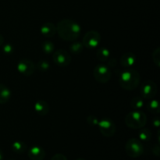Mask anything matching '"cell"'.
<instances>
[{"mask_svg":"<svg viewBox=\"0 0 160 160\" xmlns=\"http://www.w3.org/2000/svg\"><path fill=\"white\" fill-rule=\"evenodd\" d=\"M144 105V98L142 97H134L131 101V107L134 110H139L143 107Z\"/></svg>","mask_w":160,"mask_h":160,"instance_id":"ffe728a7","label":"cell"},{"mask_svg":"<svg viewBox=\"0 0 160 160\" xmlns=\"http://www.w3.org/2000/svg\"><path fill=\"white\" fill-rule=\"evenodd\" d=\"M4 45V38L0 34V47Z\"/></svg>","mask_w":160,"mask_h":160,"instance_id":"4dcf8cb0","label":"cell"},{"mask_svg":"<svg viewBox=\"0 0 160 160\" xmlns=\"http://www.w3.org/2000/svg\"><path fill=\"white\" fill-rule=\"evenodd\" d=\"M106 62H108V65H106L108 67H113L117 64V60L113 58H109Z\"/></svg>","mask_w":160,"mask_h":160,"instance_id":"83f0119b","label":"cell"},{"mask_svg":"<svg viewBox=\"0 0 160 160\" xmlns=\"http://www.w3.org/2000/svg\"><path fill=\"white\" fill-rule=\"evenodd\" d=\"M42 48L45 54H52L55 49V45L50 41H45L42 44Z\"/></svg>","mask_w":160,"mask_h":160,"instance_id":"44dd1931","label":"cell"},{"mask_svg":"<svg viewBox=\"0 0 160 160\" xmlns=\"http://www.w3.org/2000/svg\"><path fill=\"white\" fill-rule=\"evenodd\" d=\"M153 154H154L155 156H157V157H159V145H156V146L153 148Z\"/></svg>","mask_w":160,"mask_h":160,"instance_id":"f1b7e54d","label":"cell"},{"mask_svg":"<svg viewBox=\"0 0 160 160\" xmlns=\"http://www.w3.org/2000/svg\"><path fill=\"white\" fill-rule=\"evenodd\" d=\"M76 160H85V159H82V158H78V159H77Z\"/></svg>","mask_w":160,"mask_h":160,"instance_id":"d6a6232c","label":"cell"},{"mask_svg":"<svg viewBox=\"0 0 160 160\" xmlns=\"http://www.w3.org/2000/svg\"><path fill=\"white\" fill-rule=\"evenodd\" d=\"M152 60L156 67H160V48L159 47H157V48L153 51Z\"/></svg>","mask_w":160,"mask_h":160,"instance_id":"cb8c5ba5","label":"cell"},{"mask_svg":"<svg viewBox=\"0 0 160 160\" xmlns=\"http://www.w3.org/2000/svg\"><path fill=\"white\" fill-rule=\"evenodd\" d=\"M52 59L58 67H66L71 62V56L67 50L60 48L53 52Z\"/></svg>","mask_w":160,"mask_h":160,"instance_id":"9c48e42d","label":"cell"},{"mask_svg":"<svg viewBox=\"0 0 160 160\" xmlns=\"http://www.w3.org/2000/svg\"><path fill=\"white\" fill-rule=\"evenodd\" d=\"M28 156L31 160H43L45 157V152L42 147L34 145L29 148Z\"/></svg>","mask_w":160,"mask_h":160,"instance_id":"7c38bea8","label":"cell"},{"mask_svg":"<svg viewBox=\"0 0 160 160\" xmlns=\"http://www.w3.org/2000/svg\"><path fill=\"white\" fill-rule=\"evenodd\" d=\"M125 151L131 158H138L144 153V146L139 139L131 138L127 142Z\"/></svg>","mask_w":160,"mask_h":160,"instance_id":"277c9868","label":"cell"},{"mask_svg":"<svg viewBox=\"0 0 160 160\" xmlns=\"http://www.w3.org/2000/svg\"><path fill=\"white\" fill-rule=\"evenodd\" d=\"M50 64L48 61L42 59V60L38 61L37 63L35 64V69L39 70L40 72H46L47 70H49Z\"/></svg>","mask_w":160,"mask_h":160,"instance_id":"7402d4cb","label":"cell"},{"mask_svg":"<svg viewBox=\"0 0 160 160\" xmlns=\"http://www.w3.org/2000/svg\"><path fill=\"white\" fill-rule=\"evenodd\" d=\"M17 71L23 76H31L35 71V64L30 59H23L18 62L17 66Z\"/></svg>","mask_w":160,"mask_h":160,"instance_id":"30bf717a","label":"cell"},{"mask_svg":"<svg viewBox=\"0 0 160 160\" xmlns=\"http://www.w3.org/2000/svg\"><path fill=\"white\" fill-rule=\"evenodd\" d=\"M93 76L98 82L105 84L111 79L112 73L109 67H108L107 66L104 64H99L94 68Z\"/></svg>","mask_w":160,"mask_h":160,"instance_id":"5b68a950","label":"cell"},{"mask_svg":"<svg viewBox=\"0 0 160 160\" xmlns=\"http://www.w3.org/2000/svg\"><path fill=\"white\" fill-rule=\"evenodd\" d=\"M120 65L125 69H130L135 64L136 62V56L134 53L128 52L122 55L120 58Z\"/></svg>","mask_w":160,"mask_h":160,"instance_id":"8fae6325","label":"cell"},{"mask_svg":"<svg viewBox=\"0 0 160 160\" xmlns=\"http://www.w3.org/2000/svg\"><path fill=\"white\" fill-rule=\"evenodd\" d=\"M2 52L7 56H9L13 52V48H12V45L10 44H6V45H3V48H2Z\"/></svg>","mask_w":160,"mask_h":160,"instance_id":"d4e9b609","label":"cell"},{"mask_svg":"<svg viewBox=\"0 0 160 160\" xmlns=\"http://www.w3.org/2000/svg\"><path fill=\"white\" fill-rule=\"evenodd\" d=\"M97 58L101 62H106L110 58V51L106 47L99 48L97 51Z\"/></svg>","mask_w":160,"mask_h":160,"instance_id":"2e32d148","label":"cell"},{"mask_svg":"<svg viewBox=\"0 0 160 160\" xmlns=\"http://www.w3.org/2000/svg\"><path fill=\"white\" fill-rule=\"evenodd\" d=\"M152 138V132L149 129L147 128H141L138 132V138L141 142H149Z\"/></svg>","mask_w":160,"mask_h":160,"instance_id":"d6986e66","label":"cell"},{"mask_svg":"<svg viewBox=\"0 0 160 160\" xmlns=\"http://www.w3.org/2000/svg\"><path fill=\"white\" fill-rule=\"evenodd\" d=\"M3 158H4V156H3L2 151L1 148H0V160H3Z\"/></svg>","mask_w":160,"mask_h":160,"instance_id":"1f68e13d","label":"cell"},{"mask_svg":"<svg viewBox=\"0 0 160 160\" xmlns=\"http://www.w3.org/2000/svg\"><path fill=\"white\" fill-rule=\"evenodd\" d=\"M98 121H99V120H98V119L96 118V117H95V116H88L87 118L88 123H89V124L92 125V126H97L98 123Z\"/></svg>","mask_w":160,"mask_h":160,"instance_id":"484cf974","label":"cell"},{"mask_svg":"<svg viewBox=\"0 0 160 160\" xmlns=\"http://www.w3.org/2000/svg\"><path fill=\"white\" fill-rule=\"evenodd\" d=\"M12 149L15 153L21 154V153H23L27 150V145L24 142L17 141V142H14L12 144Z\"/></svg>","mask_w":160,"mask_h":160,"instance_id":"ac0fdd59","label":"cell"},{"mask_svg":"<svg viewBox=\"0 0 160 160\" xmlns=\"http://www.w3.org/2000/svg\"><path fill=\"white\" fill-rule=\"evenodd\" d=\"M153 126H155L156 128H159V125H160V121H159V119L158 117H156V118L153 120Z\"/></svg>","mask_w":160,"mask_h":160,"instance_id":"f546056e","label":"cell"},{"mask_svg":"<svg viewBox=\"0 0 160 160\" xmlns=\"http://www.w3.org/2000/svg\"><path fill=\"white\" fill-rule=\"evenodd\" d=\"M8 160H13V159H8Z\"/></svg>","mask_w":160,"mask_h":160,"instance_id":"836d02e7","label":"cell"},{"mask_svg":"<svg viewBox=\"0 0 160 160\" xmlns=\"http://www.w3.org/2000/svg\"><path fill=\"white\" fill-rule=\"evenodd\" d=\"M149 100L150 101L148 102V105H147V109H148V110L151 113L159 114L160 112L159 102L156 99H154V98H152V99Z\"/></svg>","mask_w":160,"mask_h":160,"instance_id":"e0dca14e","label":"cell"},{"mask_svg":"<svg viewBox=\"0 0 160 160\" xmlns=\"http://www.w3.org/2000/svg\"><path fill=\"white\" fill-rule=\"evenodd\" d=\"M83 49H84V45L82 42H74L70 45V52L73 54H80L83 51Z\"/></svg>","mask_w":160,"mask_h":160,"instance_id":"603a6c76","label":"cell"},{"mask_svg":"<svg viewBox=\"0 0 160 160\" xmlns=\"http://www.w3.org/2000/svg\"><path fill=\"white\" fill-rule=\"evenodd\" d=\"M101 42V34L96 31H88L82 39V44L84 47L88 49L96 48Z\"/></svg>","mask_w":160,"mask_h":160,"instance_id":"8992f818","label":"cell"},{"mask_svg":"<svg viewBox=\"0 0 160 160\" xmlns=\"http://www.w3.org/2000/svg\"><path fill=\"white\" fill-rule=\"evenodd\" d=\"M81 26L70 19H63L56 25V33L59 37L67 42H73L81 34Z\"/></svg>","mask_w":160,"mask_h":160,"instance_id":"6da1fadb","label":"cell"},{"mask_svg":"<svg viewBox=\"0 0 160 160\" xmlns=\"http://www.w3.org/2000/svg\"><path fill=\"white\" fill-rule=\"evenodd\" d=\"M41 33L44 37H53L56 34V26L50 22L45 23L41 27Z\"/></svg>","mask_w":160,"mask_h":160,"instance_id":"5bb4252c","label":"cell"},{"mask_svg":"<svg viewBox=\"0 0 160 160\" xmlns=\"http://www.w3.org/2000/svg\"><path fill=\"white\" fill-rule=\"evenodd\" d=\"M157 91L158 88L156 82L152 80H147L144 81L140 88L142 98L145 99H152L154 98L157 94Z\"/></svg>","mask_w":160,"mask_h":160,"instance_id":"ba28073f","label":"cell"},{"mask_svg":"<svg viewBox=\"0 0 160 160\" xmlns=\"http://www.w3.org/2000/svg\"><path fill=\"white\" fill-rule=\"evenodd\" d=\"M125 124L129 128L138 130L144 128L147 123V117L145 112L140 110L130 112L124 119Z\"/></svg>","mask_w":160,"mask_h":160,"instance_id":"3957f363","label":"cell"},{"mask_svg":"<svg viewBox=\"0 0 160 160\" xmlns=\"http://www.w3.org/2000/svg\"><path fill=\"white\" fill-rule=\"evenodd\" d=\"M141 81V75L138 70L127 69L120 73L119 84L122 88L127 91H132L138 88Z\"/></svg>","mask_w":160,"mask_h":160,"instance_id":"7a4b0ae2","label":"cell"},{"mask_svg":"<svg viewBox=\"0 0 160 160\" xmlns=\"http://www.w3.org/2000/svg\"><path fill=\"white\" fill-rule=\"evenodd\" d=\"M97 126H98L101 134L106 138L112 137L115 134L116 130H117L114 122L111 119L107 118V117H105L99 120Z\"/></svg>","mask_w":160,"mask_h":160,"instance_id":"52a82bcc","label":"cell"},{"mask_svg":"<svg viewBox=\"0 0 160 160\" xmlns=\"http://www.w3.org/2000/svg\"><path fill=\"white\" fill-rule=\"evenodd\" d=\"M51 160H67V159L64 155L60 154V153H58V154L54 155V156L52 157Z\"/></svg>","mask_w":160,"mask_h":160,"instance_id":"4316f807","label":"cell"},{"mask_svg":"<svg viewBox=\"0 0 160 160\" xmlns=\"http://www.w3.org/2000/svg\"><path fill=\"white\" fill-rule=\"evenodd\" d=\"M11 91L7 86L0 84V105L5 104L11 98Z\"/></svg>","mask_w":160,"mask_h":160,"instance_id":"9a60e30c","label":"cell"},{"mask_svg":"<svg viewBox=\"0 0 160 160\" xmlns=\"http://www.w3.org/2000/svg\"><path fill=\"white\" fill-rule=\"evenodd\" d=\"M34 109L38 115L42 116V117L46 116L47 114L49 112L50 110V107L48 103L46 102L45 101H44V100H38V101L34 103Z\"/></svg>","mask_w":160,"mask_h":160,"instance_id":"4fadbf2b","label":"cell"}]
</instances>
